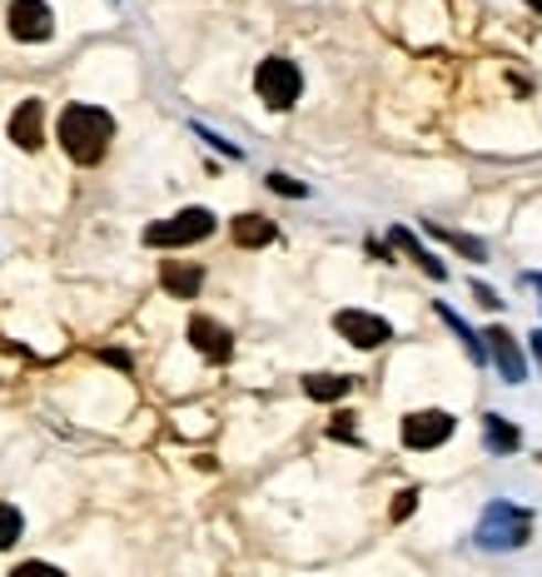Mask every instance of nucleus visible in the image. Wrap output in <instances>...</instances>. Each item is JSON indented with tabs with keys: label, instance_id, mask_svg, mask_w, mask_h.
<instances>
[{
	"label": "nucleus",
	"instance_id": "f257e3e1",
	"mask_svg": "<svg viewBox=\"0 0 542 577\" xmlns=\"http://www.w3.org/2000/svg\"><path fill=\"white\" fill-rule=\"evenodd\" d=\"M115 139V119L100 105H71L61 115V145L75 165H100Z\"/></svg>",
	"mask_w": 542,
	"mask_h": 577
},
{
	"label": "nucleus",
	"instance_id": "f03ea898",
	"mask_svg": "<svg viewBox=\"0 0 542 577\" xmlns=\"http://www.w3.org/2000/svg\"><path fill=\"white\" fill-rule=\"evenodd\" d=\"M478 547L482 553H512V547H522L532 537V513L518 503H508V497H498V503L482 507L478 517Z\"/></svg>",
	"mask_w": 542,
	"mask_h": 577
},
{
	"label": "nucleus",
	"instance_id": "7ed1b4c3",
	"mask_svg": "<svg viewBox=\"0 0 542 577\" xmlns=\"http://www.w3.org/2000/svg\"><path fill=\"white\" fill-rule=\"evenodd\" d=\"M214 234V214L210 209H180V214L160 219V224L145 229V244L150 249H184V244H200V239Z\"/></svg>",
	"mask_w": 542,
	"mask_h": 577
},
{
	"label": "nucleus",
	"instance_id": "20e7f679",
	"mask_svg": "<svg viewBox=\"0 0 542 577\" xmlns=\"http://www.w3.org/2000/svg\"><path fill=\"white\" fill-rule=\"evenodd\" d=\"M254 90H259V99L269 109H289L294 99L304 95V75H299V65H294V60L269 55L259 65V75H254Z\"/></svg>",
	"mask_w": 542,
	"mask_h": 577
},
{
	"label": "nucleus",
	"instance_id": "39448f33",
	"mask_svg": "<svg viewBox=\"0 0 542 577\" xmlns=\"http://www.w3.org/2000/svg\"><path fill=\"white\" fill-rule=\"evenodd\" d=\"M453 438V413L443 408H418V413L403 418V448H443Z\"/></svg>",
	"mask_w": 542,
	"mask_h": 577
},
{
	"label": "nucleus",
	"instance_id": "423d86ee",
	"mask_svg": "<svg viewBox=\"0 0 542 577\" xmlns=\"http://www.w3.org/2000/svg\"><path fill=\"white\" fill-rule=\"evenodd\" d=\"M333 328H339L353 348H379V344H389V338H393L389 318L363 314V308H339V314H333Z\"/></svg>",
	"mask_w": 542,
	"mask_h": 577
},
{
	"label": "nucleus",
	"instance_id": "0eeeda50",
	"mask_svg": "<svg viewBox=\"0 0 542 577\" xmlns=\"http://www.w3.org/2000/svg\"><path fill=\"white\" fill-rule=\"evenodd\" d=\"M11 35L35 45V40H51L55 35V15L45 0H11Z\"/></svg>",
	"mask_w": 542,
	"mask_h": 577
},
{
	"label": "nucleus",
	"instance_id": "6e6552de",
	"mask_svg": "<svg viewBox=\"0 0 542 577\" xmlns=\"http://www.w3.org/2000/svg\"><path fill=\"white\" fill-rule=\"evenodd\" d=\"M482 338H488V354H482V358H492L508 384H522V378H528V364H522V354H518V338H512L502 324H492Z\"/></svg>",
	"mask_w": 542,
	"mask_h": 577
},
{
	"label": "nucleus",
	"instance_id": "1a4fd4ad",
	"mask_svg": "<svg viewBox=\"0 0 542 577\" xmlns=\"http://www.w3.org/2000/svg\"><path fill=\"white\" fill-rule=\"evenodd\" d=\"M190 344L200 348L210 364H224V358L234 354V338H230V328L224 324H214V318H204V314H194L190 318Z\"/></svg>",
	"mask_w": 542,
	"mask_h": 577
},
{
	"label": "nucleus",
	"instance_id": "9d476101",
	"mask_svg": "<svg viewBox=\"0 0 542 577\" xmlns=\"http://www.w3.org/2000/svg\"><path fill=\"white\" fill-rule=\"evenodd\" d=\"M11 139L21 149H41L45 145V105L41 99H21V109L11 115Z\"/></svg>",
	"mask_w": 542,
	"mask_h": 577
},
{
	"label": "nucleus",
	"instance_id": "9b49d317",
	"mask_svg": "<svg viewBox=\"0 0 542 577\" xmlns=\"http://www.w3.org/2000/svg\"><path fill=\"white\" fill-rule=\"evenodd\" d=\"M160 279H164V288H170V294H180V298H194V294H200V284H204L200 269H194V264H174V259H164Z\"/></svg>",
	"mask_w": 542,
	"mask_h": 577
},
{
	"label": "nucleus",
	"instance_id": "f8f14e48",
	"mask_svg": "<svg viewBox=\"0 0 542 577\" xmlns=\"http://www.w3.org/2000/svg\"><path fill=\"white\" fill-rule=\"evenodd\" d=\"M234 244H244V249L274 244V224L264 214H240V219H234Z\"/></svg>",
	"mask_w": 542,
	"mask_h": 577
},
{
	"label": "nucleus",
	"instance_id": "ddd939ff",
	"mask_svg": "<svg viewBox=\"0 0 542 577\" xmlns=\"http://www.w3.org/2000/svg\"><path fill=\"white\" fill-rule=\"evenodd\" d=\"M349 388H353V378H343V374H309L304 378V394L319 398V403H333V398H343Z\"/></svg>",
	"mask_w": 542,
	"mask_h": 577
},
{
	"label": "nucleus",
	"instance_id": "4468645a",
	"mask_svg": "<svg viewBox=\"0 0 542 577\" xmlns=\"http://www.w3.org/2000/svg\"><path fill=\"white\" fill-rule=\"evenodd\" d=\"M393 249H403V254H408V259H418V264H423V269H428V274H433V279H448V269H443V264H438V259H433V254H428V249H423V244H418V239H413V234H408V229H393Z\"/></svg>",
	"mask_w": 542,
	"mask_h": 577
},
{
	"label": "nucleus",
	"instance_id": "2eb2a0df",
	"mask_svg": "<svg viewBox=\"0 0 542 577\" xmlns=\"http://www.w3.org/2000/svg\"><path fill=\"white\" fill-rule=\"evenodd\" d=\"M482 433H488V448H498V453H512V448L522 443L518 428H512L508 418H498V413H488V428H482Z\"/></svg>",
	"mask_w": 542,
	"mask_h": 577
},
{
	"label": "nucleus",
	"instance_id": "dca6fc26",
	"mask_svg": "<svg viewBox=\"0 0 542 577\" xmlns=\"http://www.w3.org/2000/svg\"><path fill=\"white\" fill-rule=\"evenodd\" d=\"M438 318H443V324H448V328H453V334H458V338H463V348H468V358H472V364H482V344H478V338H472V328H468V324H463V318H458V314H453V308H448V304H438Z\"/></svg>",
	"mask_w": 542,
	"mask_h": 577
},
{
	"label": "nucleus",
	"instance_id": "f3484780",
	"mask_svg": "<svg viewBox=\"0 0 542 577\" xmlns=\"http://www.w3.org/2000/svg\"><path fill=\"white\" fill-rule=\"evenodd\" d=\"M21 533H25V517H21V507L0 503V547H15V543H21Z\"/></svg>",
	"mask_w": 542,
	"mask_h": 577
},
{
	"label": "nucleus",
	"instance_id": "a211bd4d",
	"mask_svg": "<svg viewBox=\"0 0 542 577\" xmlns=\"http://www.w3.org/2000/svg\"><path fill=\"white\" fill-rule=\"evenodd\" d=\"M433 234L443 239V244H453V249H463L468 259H488V249L478 244V239H468V234H458V229H433Z\"/></svg>",
	"mask_w": 542,
	"mask_h": 577
},
{
	"label": "nucleus",
	"instance_id": "6ab92c4d",
	"mask_svg": "<svg viewBox=\"0 0 542 577\" xmlns=\"http://www.w3.org/2000/svg\"><path fill=\"white\" fill-rule=\"evenodd\" d=\"M413 507H418V487H403L398 503H393V523H403V517H408Z\"/></svg>",
	"mask_w": 542,
	"mask_h": 577
},
{
	"label": "nucleus",
	"instance_id": "aec40b11",
	"mask_svg": "<svg viewBox=\"0 0 542 577\" xmlns=\"http://www.w3.org/2000/svg\"><path fill=\"white\" fill-rule=\"evenodd\" d=\"M11 577H65V573L61 567H51V563H21Z\"/></svg>",
	"mask_w": 542,
	"mask_h": 577
},
{
	"label": "nucleus",
	"instance_id": "412c9836",
	"mask_svg": "<svg viewBox=\"0 0 542 577\" xmlns=\"http://www.w3.org/2000/svg\"><path fill=\"white\" fill-rule=\"evenodd\" d=\"M269 189L274 195H304V185L299 179H289V175H269Z\"/></svg>",
	"mask_w": 542,
	"mask_h": 577
},
{
	"label": "nucleus",
	"instance_id": "4be33fe9",
	"mask_svg": "<svg viewBox=\"0 0 542 577\" xmlns=\"http://www.w3.org/2000/svg\"><path fill=\"white\" fill-rule=\"evenodd\" d=\"M472 294H478V304H488V308H498V298H492V288H488V284H472Z\"/></svg>",
	"mask_w": 542,
	"mask_h": 577
},
{
	"label": "nucleus",
	"instance_id": "5701e85b",
	"mask_svg": "<svg viewBox=\"0 0 542 577\" xmlns=\"http://www.w3.org/2000/svg\"><path fill=\"white\" fill-rule=\"evenodd\" d=\"M528 344H532V358H538V364H542V328H532V338H528Z\"/></svg>",
	"mask_w": 542,
	"mask_h": 577
},
{
	"label": "nucleus",
	"instance_id": "b1692460",
	"mask_svg": "<svg viewBox=\"0 0 542 577\" xmlns=\"http://www.w3.org/2000/svg\"><path fill=\"white\" fill-rule=\"evenodd\" d=\"M528 284H532V288H538V294H542V274H528Z\"/></svg>",
	"mask_w": 542,
	"mask_h": 577
},
{
	"label": "nucleus",
	"instance_id": "393cba45",
	"mask_svg": "<svg viewBox=\"0 0 542 577\" xmlns=\"http://www.w3.org/2000/svg\"><path fill=\"white\" fill-rule=\"evenodd\" d=\"M528 6H532V10H542V0H528Z\"/></svg>",
	"mask_w": 542,
	"mask_h": 577
}]
</instances>
